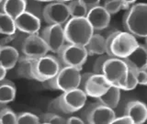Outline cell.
<instances>
[{"instance_id":"6da1fadb","label":"cell","mask_w":147,"mask_h":124,"mask_svg":"<svg viewBox=\"0 0 147 124\" xmlns=\"http://www.w3.org/2000/svg\"><path fill=\"white\" fill-rule=\"evenodd\" d=\"M123 27L135 38L144 39L147 36V5L137 3L130 6L123 17Z\"/></svg>"},{"instance_id":"7a4b0ae2","label":"cell","mask_w":147,"mask_h":124,"mask_svg":"<svg viewBox=\"0 0 147 124\" xmlns=\"http://www.w3.org/2000/svg\"><path fill=\"white\" fill-rule=\"evenodd\" d=\"M139 44L136 38L127 31H115L106 38V53L110 57L125 59Z\"/></svg>"},{"instance_id":"3957f363","label":"cell","mask_w":147,"mask_h":124,"mask_svg":"<svg viewBox=\"0 0 147 124\" xmlns=\"http://www.w3.org/2000/svg\"><path fill=\"white\" fill-rule=\"evenodd\" d=\"M66 43L85 47L94 30L86 18H70L63 26Z\"/></svg>"},{"instance_id":"277c9868","label":"cell","mask_w":147,"mask_h":124,"mask_svg":"<svg viewBox=\"0 0 147 124\" xmlns=\"http://www.w3.org/2000/svg\"><path fill=\"white\" fill-rule=\"evenodd\" d=\"M81 69L72 66H62L53 78L42 82L45 88L62 92L78 88L81 82Z\"/></svg>"},{"instance_id":"5b68a950","label":"cell","mask_w":147,"mask_h":124,"mask_svg":"<svg viewBox=\"0 0 147 124\" xmlns=\"http://www.w3.org/2000/svg\"><path fill=\"white\" fill-rule=\"evenodd\" d=\"M129 66L124 59L109 57L103 64L102 75L110 86L123 90L125 86Z\"/></svg>"},{"instance_id":"8992f818","label":"cell","mask_w":147,"mask_h":124,"mask_svg":"<svg viewBox=\"0 0 147 124\" xmlns=\"http://www.w3.org/2000/svg\"><path fill=\"white\" fill-rule=\"evenodd\" d=\"M57 56L46 54L42 57L35 59L33 65V77L34 80L40 83L53 78L62 68Z\"/></svg>"},{"instance_id":"52a82bcc","label":"cell","mask_w":147,"mask_h":124,"mask_svg":"<svg viewBox=\"0 0 147 124\" xmlns=\"http://www.w3.org/2000/svg\"><path fill=\"white\" fill-rule=\"evenodd\" d=\"M110 85L103 75L95 73H86L81 75L79 88L85 92L87 96L98 98L109 88Z\"/></svg>"},{"instance_id":"ba28073f","label":"cell","mask_w":147,"mask_h":124,"mask_svg":"<svg viewBox=\"0 0 147 124\" xmlns=\"http://www.w3.org/2000/svg\"><path fill=\"white\" fill-rule=\"evenodd\" d=\"M87 54L85 47L70 43H65L57 53V58L63 66H72L82 69L86 62Z\"/></svg>"},{"instance_id":"9c48e42d","label":"cell","mask_w":147,"mask_h":124,"mask_svg":"<svg viewBox=\"0 0 147 124\" xmlns=\"http://www.w3.org/2000/svg\"><path fill=\"white\" fill-rule=\"evenodd\" d=\"M116 117L112 108L96 101L86 107L82 113L81 119L85 123L90 124H111Z\"/></svg>"},{"instance_id":"30bf717a","label":"cell","mask_w":147,"mask_h":124,"mask_svg":"<svg viewBox=\"0 0 147 124\" xmlns=\"http://www.w3.org/2000/svg\"><path fill=\"white\" fill-rule=\"evenodd\" d=\"M64 115H70L81 110L86 105L87 96L81 88H76L63 92L58 96Z\"/></svg>"},{"instance_id":"8fae6325","label":"cell","mask_w":147,"mask_h":124,"mask_svg":"<svg viewBox=\"0 0 147 124\" xmlns=\"http://www.w3.org/2000/svg\"><path fill=\"white\" fill-rule=\"evenodd\" d=\"M70 18L68 7L66 3L53 1L50 2L43 7L42 20L48 25L56 24L63 26Z\"/></svg>"},{"instance_id":"7c38bea8","label":"cell","mask_w":147,"mask_h":124,"mask_svg":"<svg viewBox=\"0 0 147 124\" xmlns=\"http://www.w3.org/2000/svg\"><path fill=\"white\" fill-rule=\"evenodd\" d=\"M40 36L47 44L49 52H52L55 54H57L66 43L65 38H64L63 27L61 25H48L42 30Z\"/></svg>"},{"instance_id":"4fadbf2b","label":"cell","mask_w":147,"mask_h":124,"mask_svg":"<svg viewBox=\"0 0 147 124\" xmlns=\"http://www.w3.org/2000/svg\"><path fill=\"white\" fill-rule=\"evenodd\" d=\"M21 51L24 56L38 59L47 54L49 49L42 37L37 33L26 37L21 44Z\"/></svg>"},{"instance_id":"5bb4252c","label":"cell","mask_w":147,"mask_h":124,"mask_svg":"<svg viewBox=\"0 0 147 124\" xmlns=\"http://www.w3.org/2000/svg\"><path fill=\"white\" fill-rule=\"evenodd\" d=\"M86 18L90 23L94 32H98L109 27L111 16L108 13L103 6L98 5L87 10Z\"/></svg>"},{"instance_id":"9a60e30c","label":"cell","mask_w":147,"mask_h":124,"mask_svg":"<svg viewBox=\"0 0 147 124\" xmlns=\"http://www.w3.org/2000/svg\"><path fill=\"white\" fill-rule=\"evenodd\" d=\"M14 20L17 30H20L25 34H37L40 30L41 20L29 11L25 10L22 12L20 15L14 18Z\"/></svg>"},{"instance_id":"2e32d148","label":"cell","mask_w":147,"mask_h":124,"mask_svg":"<svg viewBox=\"0 0 147 124\" xmlns=\"http://www.w3.org/2000/svg\"><path fill=\"white\" fill-rule=\"evenodd\" d=\"M124 60L128 65L134 70H147V49L145 45L138 44Z\"/></svg>"},{"instance_id":"e0dca14e","label":"cell","mask_w":147,"mask_h":124,"mask_svg":"<svg viewBox=\"0 0 147 124\" xmlns=\"http://www.w3.org/2000/svg\"><path fill=\"white\" fill-rule=\"evenodd\" d=\"M125 114L131 119L133 124H142L147 119V107L140 100L129 101L125 108Z\"/></svg>"},{"instance_id":"ac0fdd59","label":"cell","mask_w":147,"mask_h":124,"mask_svg":"<svg viewBox=\"0 0 147 124\" xmlns=\"http://www.w3.org/2000/svg\"><path fill=\"white\" fill-rule=\"evenodd\" d=\"M18 58H20V53L14 46H0V64L7 71L11 70L16 66Z\"/></svg>"},{"instance_id":"d6986e66","label":"cell","mask_w":147,"mask_h":124,"mask_svg":"<svg viewBox=\"0 0 147 124\" xmlns=\"http://www.w3.org/2000/svg\"><path fill=\"white\" fill-rule=\"evenodd\" d=\"M25 10L26 0H2L0 3V11L13 18H16Z\"/></svg>"},{"instance_id":"ffe728a7","label":"cell","mask_w":147,"mask_h":124,"mask_svg":"<svg viewBox=\"0 0 147 124\" xmlns=\"http://www.w3.org/2000/svg\"><path fill=\"white\" fill-rule=\"evenodd\" d=\"M85 49L88 55H101L106 53V38L99 33L94 32Z\"/></svg>"},{"instance_id":"44dd1931","label":"cell","mask_w":147,"mask_h":124,"mask_svg":"<svg viewBox=\"0 0 147 124\" xmlns=\"http://www.w3.org/2000/svg\"><path fill=\"white\" fill-rule=\"evenodd\" d=\"M121 100V89L117 86H110L105 93L96 98V101L110 108H116Z\"/></svg>"},{"instance_id":"7402d4cb","label":"cell","mask_w":147,"mask_h":124,"mask_svg":"<svg viewBox=\"0 0 147 124\" xmlns=\"http://www.w3.org/2000/svg\"><path fill=\"white\" fill-rule=\"evenodd\" d=\"M35 59H32L27 56H20L18 61L16 64L17 75L18 77L26 78V79L34 80L33 77V65Z\"/></svg>"},{"instance_id":"603a6c76","label":"cell","mask_w":147,"mask_h":124,"mask_svg":"<svg viewBox=\"0 0 147 124\" xmlns=\"http://www.w3.org/2000/svg\"><path fill=\"white\" fill-rule=\"evenodd\" d=\"M17 88L10 80L3 79L0 81V105H7L16 98Z\"/></svg>"},{"instance_id":"cb8c5ba5","label":"cell","mask_w":147,"mask_h":124,"mask_svg":"<svg viewBox=\"0 0 147 124\" xmlns=\"http://www.w3.org/2000/svg\"><path fill=\"white\" fill-rule=\"evenodd\" d=\"M16 32L17 28L14 18L0 11V34L7 36L15 34Z\"/></svg>"},{"instance_id":"d4e9b609","label":"cell","mask_w":147,"mask_h":124,"mask_svg":"<svg viewBox=\"0 0 147 124\" xmlns=\"http://www.w3.org/2000/svg\"><path fill=\"white\" fill-rule=\"evenodd\" d=\"M70 18H86L87 9L79 0H73L67 3Z\"/></svg>"},{"instance_id":"484cf974","label":"cell","mask_w":147,"mask_h":124,"mask_svg":"<svg viewBox=\"0 0 147 124\" xmlns=\"http://www.w3.org/2000/svg\"><path fill=\"white\" fill-rule=\"evenodd\" d=\"M39 121L45 124H64L66 123V119L62 115L48 111L39 116Z\"/></svg>"},{"instance_id":"4316f807","label":"cell","mask_w":147,"mask_h":124,"mask_svg":"<svg viewBox=\"0 0 147 124\" xmlns=\"http://www.w3.org/2000/svg\"><path fill=\"white\" fill-rule=\"evenodd\" d=\"M103 7L110 16L119 13L121 9H128L130 7L126 6L121 0H106Z\"/></svg>"},{"instance_id":"83f0119b","label":"cell","mask_w":147,"mask_h":124,"mask_svg":"<svg viewBox=\"0 0 147 124\" xmlns=\"http://www.w3.org/2000/svg\"><path fill=\"white\" fill-rule=\"evenodd\" d=\"M0 121L2 124L17 123V114L11 108L5 107L0 109Z\"/></svg>"},{"instance_id":"f1b7e54d","label":"cell","mask_w":147,"mask_h":124,"mask_svg":"<svg viewBox=\"0 0 147 124\" xmlns=\"http://www.w3.org/2000/svg\"><path fill=\"white\" fill-rule=\"evenodd\" d=\"M17 123L18 124H37L40 123L39 116L30 113V112H22L17 115Z\"/></svg>"},{"instance_id":"f546056e","label":"cell","mask_w":147,"mask_h":124,"mask_svg":"<svg viewBox=\"0 0 147 124\" xmlns=\"http://www.w3.org/2000/svg\"><path fill=\"white\" fill-rule=\"evenodd\" d=\"M129 66V65H128ZM138 86V83L135 77V73L134 70L132 68H131L129 66V71H128V75H127V79H126V83H125V86H124L123 90L126 91H130V90H133L135 89V87Z\"/></svg>"},{"instance_id":"4dcf8cb0","label":"cell","mask_w":147,"mask_h":124,"mask_svg":"<svg viewBox=\"0 0 147 124\" xmlns=\"http://www.w3.org/2000/svg\"><path fill=\"white\" fill-rule=\"evenodd\" d=\"M109 57V55H108L107 53L98 55V57L96 59V61L94 62V64H93V73L102 75L103 64Z\"/></svg>"},{"instance_id":"1f68e13d","label":"cell","mask_w":147,"mask_h":124,"mask_svg":"<svg viewBox=\"0 0 147 124\" xmlns=\"http://www.w3.org/2000/svg\"><path fill=\"white\" fill-rule=\"evenodd\" d=\"M48 110L49 112H53V113H56L59 115H64L63 110L61 107V104H60V101L58 96L55 98L54 99H53L48 105Z\"/></svg>"},{"instance_id":"d6a6232c","label":"cell","mask_w":147,"mask_h":124,"mask_svg":"<svg viewBox=\"0 0 147 124\" xmlns=\"http://www.w3.org/2000/svg\"><path fill=\"white\" fill-rule=\"evenodd\" d=\"M134 70V69H133ZM135 77L138 85L146 86L147 85V70H134Z\"/></svg>"},{"instance_id":"836d02e7","label":"cell","mask_w":147,"mask_h":124,"mask_svg":"<svg viewBox=\"0 0 147 124\" xmlns=\"http://www.w3.org/2000/svg\"><path fill=\"white\" fill-rule=\"evenodd\" d=\"M112 123L114 124H133L131 119L126 114H124L123 116H121V117H115Z\"/></svg>"},{"instance_id":"e575fe53","label":"cell","mask_w":147,"mask_h":124,"mask_svg":"<svg viewBox=\"0 0 147 124\" xmlns=\"http://www.w3.org/2000/svg\"><path fill=\"white\" fill-rule=\"evenodd\" d=\"M79 1L84 5L87 9H89L95 6H98V5L100 4V0H79Z\"/></svg>"},{"instance_id":"d590c367","label":"cell","mask_w":147,"mask_h":124,"mask_svg":"<svg viewBox=\"0 0 147 124\" xmlns=\"http://www.w3.org/2000/svg\"><path fill=\"white\" fill-rule=\"evenodd\" d=\"M66 123H69V124H83L85 122L80 117L71 116V117H69V118L66 119Z\"/></svg>"},{"instance_id":"8d00e7d4","label":"cell","mask_w":147,"mask_h":124,"mask_svg":"<svg viewBox=\"0 0 147 124\" xmlns=\"http://www.w3.org/2000/svg\"><path fill=\"white\" fill-rule=\"evenodd\" d=\"M7 70L5 69L1 64H0V81L5 79V77H6V75H7Z\"/></svg>"},{"instance_id":"74e56055","label":"cell","mask_w":147,"mask_h":124,"mask_svg":"<svg viewBox=\"0 0 147 124\" xmlns=\"http://www.w3.org/2000/svg\"><path fill=\"white\" fill-rule=\"evenodd\" d=\"M121 1L126 5V6L128 7H130L131 6V5H133L135 2H136V0H121Z\"/></svg>"},{"instance_id":"f35d334b","label":"cell","mask_w":147,"mask_h":124,"mask_svg":"<svg viewBox=\"0 0 147 124\" xmlns=\"http://www.w3.org/2000/svg\"><path fill=\"white\" fill-rule=\"evenodd\" d=\"M37 1L43 3V2H53V1H57V0H37Z\"/></svg>"},{"instance_id":"ab89813d","label":"cell","mask_w":147,"mask_h":124,"mask_svg":"<svg viewBox=\"0 0 147 124\" xmlns=\"http://www.w3.org/2000/svg\"><path fill=\"white\" fill-rule=\"evenodd\" d=\"M57 1H60V2H63V3H69V2H71L73 1V0H57Z\"/></svg>"},{"instance_id":"60d3db41","label":"cell","mask_w":147,"mask_h":124,"mask_svg":"<svg viewBox=\"0 0 147 124\" xmlns=\"http://www.w3.org/2000/svg\"><path fill=\"white\" fill-rule=\"evenodd\" d=\"M2 2V0H0V3H1Z\"/></svg>"},{"instance_id":"b9f144b4","label":"cell","mask_w":147,"mask_h":124,"mask_svg":"<svg viewBox=\"0 0 147 124\" xmlns=\"http://www.w3.org/2000/svg\"><path fill=\"white\" fill-rule=\"evenodd\" d=\"M0 124H2V123H1V121H0Z\"/></svg>"}]
</instances>
